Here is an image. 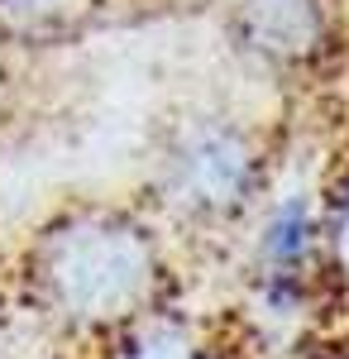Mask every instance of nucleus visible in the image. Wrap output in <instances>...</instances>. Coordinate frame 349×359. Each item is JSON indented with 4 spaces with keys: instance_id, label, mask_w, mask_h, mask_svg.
Listing matches in <instances>:
<instances>
[{
    "instance_id": "1",
    "label": "nucleus",
    "mask_w": 349,
    "mask_h": 359,
    "mask_svg": "<svg viewBox=\"0 0 349 359\" xmlns=\"http://www.w3.org/2000/svg\"><path fill=\"white\" fill-rule=\"evenodd\" d=\"M43 278L77 311L110 316L125 311L149 283V249L135 230L106 221H81L57 230L43 254Z\"/></svg>"
},
{
    "instance_id": "2",
    "label": "nucleus",
    "mask_w": 349,
    "mask_h": 359,
    "mask_svg": "<svg viewBox=\"0 0 349 359\" xmlns=\"http://www.w3.org/2000/svg\"><path fill=\"white\" fill-rule=\"evenodd\" d=\"M91 0H0V29L20 39H53L77 29Z\"/></svg>"
},
{
    "instance_id": "3",
    "label": "nucleus",
    "mask_w": 349,
    "mask_h": 359,
    "mask_svg": "<svg viewBox=\"0 0 349 359\" xmlns=\"http://www.w3.org/2000/svg\"><path fill=\"white\" fill-rule=\"evenodd\" d=\"M182 172H187V192H196V201H206V196H220L235 187V177H240V158L230 154V144L225 139H215V144H196L187 158H182Z\"/></svg>"
}]
</instances>
